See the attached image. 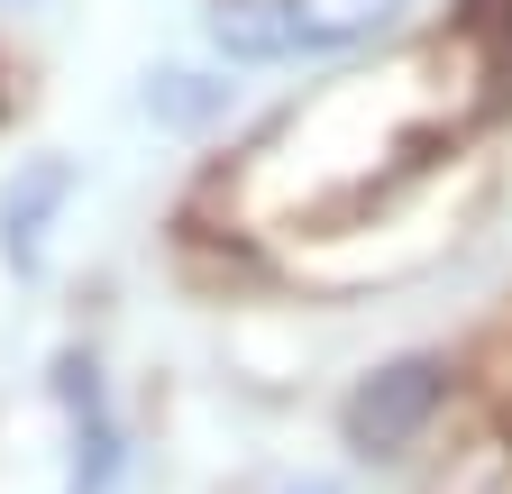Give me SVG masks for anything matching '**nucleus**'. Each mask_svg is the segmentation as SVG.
I'll list each match as a JSON object with an SVG mask.
<instances>
[{
  "instance_id": "nucleus-1",
  "label": "nucleus",
  "mask_w": 512,
  "mask_h": 494,
  "mask_svg": "<svg viewBox=\"0 0 512 494\" xmlns=\"http://www.w3.org/2000/svg\"><path fill=\"white\" fill-rule=\"evenodd\" d=\"M403 0H229L211 19L220 55L238 65H284V55H330V46H357L394 19Z\"/></svg>"
},
{
  "instance_id": "nucleus-4",
  "label": "nucleus",
  "mask_w": 512,
  "mask_h": 494,
  "mask_svg": "<svg viewBox=\"0 0 512 494\" xmlns=\"http://www.w3.org/2000/svg\"><path fill=\"white\" fill-rule=\"evenodd\" d=\"M74 193V165H28L10 193H0V247H10V266L37 275V238H46V211Z\"/></svg>"
},
{
  "instance_id": "nucleus-5",
  "label": "nucleus",
  "mask_w": 512,
  "mask_h": 494,
  "mask_svg": "<svg viewBox=\"0 0 512 494\" xmlns=\"http://www.w3.org/2000/svg\"><path fill=\"white\" fill-rule=\"evenodd\" d=\"M147 101H156L165 119H211V110H220V92H202V74H165Z\"/></svg>"
},
{
  "instance_id": "nucleus-3",
  "label": "nucleus",
  "mask_w": 512,
  "mask_h": 494,
  "mask_svg": "<svg viewBox=\"0 0 512 494\" xmlns=\"http://www.w3.org/2000/svg\"><path fill=\"white\" fill-rule=\"evenodd\" d=\"M55 394L74 403V485H64V494H110V476H119V430H110V412H101L92 357H64V366H55Z\"/></svg>"
},
{
  "instance_id": "nucleus-2",
  "label": "nucleus",
  "mask_w": 512,
  "mask_h": 494,
  "mask_svg": "<svg viewBox=\"0 0 512 494\" xmlns=\"http://www.w3.org/2000/svg\"><path fill=\"white\" fill-rule=\"evenodd\" d=\"M430 412H439V366L430 357H403V366H384V376H366L348 394V440L366 458H394Z\"/></svg>"
},
{
  "instance_id": "nucleus-7",
  "label": "nucleus",
  "mask_w": 512,
  "mask_h": 494,
  "mask_svg": "<svg viewBox=\"0 0 512 494\" xmlns=\"http://www.w3.org/2000/svg\"><path fill=\"white\" fill-rule=\"evenodd\" d=\"M311 494H320V485H311Z\"/></svg>"
},
{
  "instance_id": "nucleus-6",
  "label": "nucleus",
  "mask_w": 512,
  "mask_h": 494,
  "mask_svg": "<svg viewBox=\"0 0 512 494\" xmlns=\"http://www.w3.org/2000/svg\"><path fill=\"white\" fill-rule=\"evenodd\" d=\"M10 10H19V0H10Z\"/></svg>"
}]
</instances>
